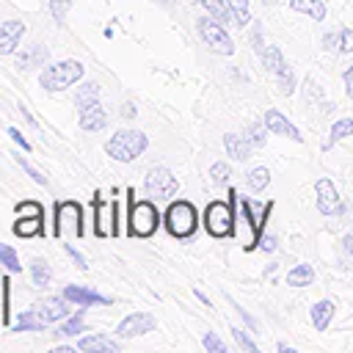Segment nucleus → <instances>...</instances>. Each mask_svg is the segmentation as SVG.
Instances as JSON below:
<instances>
[{"instance_id": "40", "label": "nucleus", "mask_w": 353, "mask_h": 353, "mask_svg": "<svg viewBox=\"0 0 353 353\" xmlns=\"http://www.w3.org/2000/svg\"><path fill=\"white\" fill-rule=\"evenodd\" d=\"M14 212H17V215H41V218H44V207H41L39 201H19V204L14 207Z\"/></svg>"}, {"instance_id": "28", "label": "nucleus", "mask_w": 353, "mask_h": 353, "mask_svg": "<svg viewBox=\"0 0 353 353\" xmlns=\"http://www.w3.org/2000/svg\"><path fill=\"white\" fill-rule=\"evenodd\" d=\"M44 61H47V47H44V44H33L30 52H22V55H19V66H22V69L44 66Z\"/></svg>"}, {"instance_id": "6", "label": "nucleus", "mask_w": 353, "mask_h": 353, "mask_svg": "<svg viewBox=\"0 0 353 353\" xmlns=\"http://www.w3.org/2000/svg\"><path fill=\"white\" fill-rule=\"evenodd\" d=\"M83 237L85 226H83V207L77 201H63L55 207V237Z\"/></svg>"}, {"instance_id": "3", "label": "nucleus", "mask_w": 353, "mask_h": 353, "mask_svg": "<svg viewBox=\"0 0 353 353\" xmlns=\"http://www.w3.org/2000/svg\"><path fill=\"white\" fill-rule=\"evenodd\" d=\"M80 77H83V63L74 61V58H66V61H52V63H47V66L41 69V74H39V83H41V88H47V91H63V88H69L72 83H77Z\"/></svg>"}, {"instance_id": "44", "label": "nucleus", "mask_w": 353, "mask_h": 353, "mask_svg": "<svg viewBox=\"0 0 353 353\" xmlns=\"http://www.w3.org/2000/svg\"><path fill=\"white\" fill-rule=\"evenodd\" d=\"M279 85H281V91H284V94H292V91H295V77H292V69H290V72H284V74L279 77Z\"/></svg>"}, {"instance_id": "55", "label": "nucleus", "mask_w": 353, "mask_h": 353, "mask_svg": "<svg viewBox=\"0 0 353 353\" xmlns=\"http://www.w3.org/2000/svg\"><path fill=\"white\" fill-rule=\"evenodd\" d=\"M160 3H171V0H160Z\"/></svg>"}, {"instance_id": "11", "label": "nucleus", "mask_w": 353, "mask_h": 353, "mask_svg": "<svg viewBox=\"0 0 353 353\" xmlns=\"http://www.w3.org/2000/svg\"><path fill=\"white\" fill-rule=\"evenodd\" d=\"M33 309H36V314H39V320H41L44 325H50V323H61V320L69 317V301H66L63 295L44 298V301L36 303Z\"/></svg>"}, {"instance_id": "36", "label": "nucleus", "mask_w": 353, "mask_h": 353, "mask_svg": "<svg viewBox=\"0 0 353 353\" xmlns=\"http://www.w3.org/2000/svg\"><path fill=\"white\" fill-rule=\"evenodd\" d=\"M201 345H204V350H210V353H226V345H223V339H221L215 331H207L204 339H201Z\"/></svg>"}, {"instance_id": "52", "label": "nucleus", "mask_w": 353, "mask_h": 353, "mask_svg": "<svg viewBox=\"0 0 353 353\" xmlns=\"http://www.w3.org/2000/svg\"><path fill=\"white\" fill-rule=\"evenodd\" d=\"M342 245H345V251H347V256H353V237L347 234L345 240H342Z\"/></svg>"}, {"instance_id": "14", "label": "nucleus", "mask_w": 353, "mask_h": 353, "mask_svg": "<svg viewBox=\"0 0 353 353\" xmlns=\"http://www.w3.org/2000/svg\"><path fill=\"white\" fill-rule=\"evenodd\" d=\"M22 36H25V25H22L19 19L0 22V55H11V52H17Z\"/></svg>"}, {"instance_id": "53", "label": "nucleus", "mask_w": 353, "mask_h": 353, "mask_svg": "<svg viewBox=\"0 0 353 353\" xmlns=\"http://www.w3.org/2000/svg\"><path fill=\"white\" fill-rule=\"evenodd\" d=\"M196 298H199V301H201V303H204V306H210V298H207V295H204V292H201V290H196Z\"/></svg>"}, {"instance_id": "54", "label": "nucleus", "mask_w": 353, "mask_h": 353, "mask_svg": "<svg viewBox=\"0 0 353 353\" xmlns=\"http://www.w3.org/2000/svg\"><path fill=\"white\" fill-rule=\"evenodd\" d=\"M279 350H281V353H292V347H290V345H284V342H279Z\"/></svg>"}, {"instance_id": "18", "label": "nucleus", "mask_w": 353, "mask_h": 353, "mask_svg": "<svg viewBox=\"0 0 353 353\" xmlns=\"http://www.w3.org/2000/svg\"><path fill=\"white\" fill-rule=\"evenodd\" d=\"M77 347H80V350H85V353H119V350H121V345H119L116 339H110V336H102V334L80 336Z\"/></svg>"}, {"instance_id": "17", "label": "nucleus", "mask_w": 353, "mask_h": 353, "mask_svg": "<svg viewBox=\"0 0 353 353\" xmlns=\"http://www.w3.org/2000/svg\"><path fill=\"white\" fill-rule=\"evenodd\" d=\"M314 190H317V210H320L323 215H331V212L339 207V193H336L334 182H331V179H317Z\"/></svg>"}, {"instance_id": "15", "label": "nucleus", "mask_w": 353, "mask_h": 353, "mask_svg": "<svg viewBox=\"0 0 353 353\" xmlns=\"http://www.w3.org/2000/svg\"><path fill=\"white\" fill-rule=\"evenodd\" d=\"M80 127L85 132H99V130L108 127V110L99 105V99L85 105V108H80Z\"/></svg>"}, {"instance_id": "25", "label": "nucleus", "mask_w": 353, "mask_h": 353, "mask_svg": "<svg viewBox=\"0 0 353 353\" xmlns=\"http://www.w3.org/2000/svg\"><path fill=\"white\" fill-rule=\"evenodd\" d=\"M290 8L301 11V14H309L312 19H323L325 17V3L323 0H290Z\"/></svg>"}, {"instance_id": "21", "label": "nucleus", "mask_w": 353, "mask_h": 353, "mask_svg": "<svg viewBox=\"0 0 353 353\" xmlns=\"http://www.w3.org/2000/svg\"><path fill=\"white\" fill-rule=\"evenodd\" d=\"M14 234L17 237H39V234H44V218L41 215H19V221L14 223Z\"/></svg>"}, {"instance_id": "46", "label": "nucleus", "mask_w": 353, "mask_h": 353, "mask_svg": "<svg viewBox=\"0 0 353 353\" xmlns=\"http://www.w3.org/2000/svg\"><path fill=\"white\" fill-rule=\"evenodd\" d=\"M323 47H325V50H336V47H339V36H336V33H325V36H323Z\"/></svg>"}, {"instance_id": "50", "label": "nucleus", "mask_w": 353, "mask_h": 353, "mask_svg": "<svg viewBox=\"0 0 353 353\" xmlns=\"http://www.w3.org/2000/svg\"><path fill=\"white\" fill-rule=\"evenodd\" d=\"M234 309H237V312H240V314H243V320H245V323H248V325H251V328H256V323H254V317H251V314H248V312H245V309H243V306H237V303H234Z\"/></svg>"}, {"instance_id": "48", "label": "nucleus", "mask_w": 353, "mask_h": 353, "mask_svg": "<svg viewBox=\"0 0 353 353\" xmlns=\"http://www.w3.org/2000/svg\"><path fill=\"white\" fill-rule=\"evenodd\" d=\"M345 91H347V97H353V66L345 72Z\"/></svg>"}, {"instance_id": "39", "label": "nucleus", "mask_w": 353, "mask_h": 353, "mask_svg": "<svg viewBox=\"0 0 353 353\" xmlns=\"http://www.w3.org/2000/svg\"><path fill=\"white\" fill-rule=\"evenodd\" d=\"M69 8H72V0H50V14H52L55 22H63Z\"/></svg>"}, {"instance_id": "5", "label": "nucleus", "mask_w": 353, "mask_h": 353, "mask_svg": "<svg viewBox=\"0 0 353 353\" xmlns=\"http://www.w3.org/2000/svg\"><path fill=\"white\" fill-rule=\"evenodd\" d=\"M199 33H201L204 44L212 52H221V55H232L234 52V41L226 33V25H221L215 17H199Z\"/></svg>"}, {"instance_id": "1", "label": "nucleus", "mask_w": 353, "mask_h": 353, "mask_svg": "<svg viewBox=\"0 0 353 353\" xmlns=\"http://www.w3.org/2000/svg\"><path fill=\"white\" fill-rule=\"evenodd\" d=\"M127 199H130V210H127V234L130 237H152L160 226V212L154 207V201H132L135 193L132 188L127 190Z\"/></svg>"}, {"instance_id": "8", "label": "nucleus", "mask_w": 353, "mask_h": 353, "mask_svg": "<svg viewBox=\"0 0 353 353\" xmlns=\"http://www.w3.org/2000/svg\"><path fill=\"white\" fill-rule=\"evenodd\" d=\"M176 190H179V182H176V176L168 168H163V165L149 168V174H146V193L152 199H171Z\"/></svg>"}, {"instance_id": "20", "label": "nucleus", "mask_w": 353, "mask_h": 353, "mask_svg": "<svg viewBox=\"0 0 353 353\" xmlns=\"http://www.w3.org/2000/svg\"><path fill=\"white\" fill-rule=\"evenodd\" d=\"M223 146H226V154L232 160H248L251 157V143L237 132H226L223 135Z\"/></svg>"}, {"instance_id": "30", "label": "nucleus", "mask_w": 353, "mask_h": 353, "mask_svg": "<svg viewBox=\"0 0 353 353\" xmlns=\"http://www.w3.org/2000/svg\"><path fill=\"white\" fill-rule=\"evenodd\" d=\"M80 331H85V323H83V317H80V314H74V317L61 320V325H58L52 334H55V336H77Z\"/></svg>"}, {"instance_id": "31", "label": "nucleus", "mask_w": 353, "mask_h": 353, "mask_svg": "<svg viewBox=\"0 0 353 353\" xmlns=\"http://www.w3.org/2000/svg\"><path fill=\"white\" fill-rule=\"evenodd\" d=\"M350 132H353V119H339V121H334V124H331V135H328L325 146H334L336 141L347 138Z\"/></svg>"}, {"instance_id": "42", "label": "nucleus", "mask_w": 353, "mask_h": 353, "mask_svg": "<svg viewBox=\"0 0 353 353\" xmlns=\"http://www.w3.org/2000/svg\"><path fill=\"white\" fill-rule=\"evenodd\" d=\"M63 248H66V254H69V256L74 259V265H77L80 270H85V268H88V262H85V256H83V254H80V251H77L74 245H69V243H63Z\"/></svg>"}, {"instance_id": "22", "label": "nucleus", "mask_w": 353, "mask_h": 353, "mask_svg": "<svg viewBox=\"0 0 353 353\" xmlns=\"http://www.w3.org/2000/svg\"><path fill=\"white\" fill-rule=\"evenodd\" d=\"M28 268H30V276H33V284L36 287H50V281H52V268H50V262H44L41 256H33L30 262H28Z\"/></svg>"}, {"instance_id": "2", "label": "nucleus", "mask_w": 353, "mask_h": 353, "mask_svg": "<svg viewBox=\"0 0 353 353\" xmlns=\"http://www.w3.org/2000/svg\"><path fill=\"white\" fill-rule=\"evenodd\" d=\"M146 135L141 130H119L110 135V141L105 143V152L116 160V163H132L143 154L146 149Z\"/></svg>"}, {"instance_id": "12", "label": "nucleus", "mask_w": 353, "mask_h": 353, "mask_svg": "<svg viewBox=\"0 0 353 353\" xmlns=\"http://www.w3.org/2000/svg\"><path fill=\"white\" fill-rule=\"evenodd\" d=\"M116 201H102L97 199L94 201V221H97V237H110V234H119L116 229Z\"/></svg>"}, {"instance_id": "19", "label": "nucleus", "mask_w": 353, "mask_h": 353, "mask_svg": "<svg viewBox=\"0 0 353 353\" xmlns=\"http://www.w3.org/2000/svg\"><path fill=\"white\" fill-rule=\"evenodd\" d=\"M259 55H262V66H265L273 77H281L284 72H290V66H287V61H284V55H281V50H279V47H273V44H270V47H265Z\"/></svg>"}, {"instance_id": "32", "label": "nucleus", "mask_w": 353, "mask_h": 353, "mask_svg": "<svg viewBox=\"0 0 353 353\" xmlns=\"http://www.w3.org/2000/svg\"><path fill=\"white\" fill-rule=\"evenodd\" d=\"M229 8H232V17H234V25H237V28H245V25L251 22L248 0H229Z\"/></svg>"}, {"instance_id": "41", "label": "nucleus", "mask_w": 353, "mask_h": 353, "mask_svg": "<svg viewBox=\"0 0 353 353\" xmlns=\"http://www.w3.org/2000/svg\"><path fill=\"white\" fill-rule=\"evenodd\" d=\"M232 336L237 339V345H240V347H245V350H251V353L256 350V342H254L243 328H232Z\"/></svg>"}, {"instance_id": "10", "label": "nucleus", "mask_w": 353, "mask_h": 353, "mask_svg": "<svg viewBox=\"0 0 353 353\" xmlns=\"http://www.w3.org/2000/svg\"><path fill=\"white\" fill-rule=\"evenodd\" d=\"M232 204L237 207V212H240V237H243V243L251 248V245H256L259 243V223L251 218V204L245 201V199H240L234 190H232Z\"/></svg>"}, {"instance_id": "13", "label": "nucleus", "mask_w": 353, "mask_h": 353, "mask_svg": "<svg viewBox=\"0 0 353 353\" xmlns=\"http://www.w3.org/2000/svg\"><path fill=\"white\" fill-rule=\"evenodd\" d=\"M63 298L69 303H77V306H108L110 303V298H105V295H99V292H94L88 287H80V284L63 287Z\"/></svg>"}, {"instance_id": "16", "label": "nucleus", "mask_w": 353, "mask_h": 353, "mask_svg": "<svg viewBox=\"0 0 353 353\" xmlns=\"http://www.w3.org/2000/svg\"><path fill=\"white\" fill-rule=\"evenodd\" d=\"M265 127H268V132H276V135H287V138H292V141H303V135L298 132V127L292 124V121H287L279 110H265Z\"/></svg>"}, {"instance_id": "33", "label": "nucleus", "mask_w": 353, "mask_h": 353, "mask_svg": "<svg viewBox=\"0 0 353 353\" xmlns=\"http://www.w3.org/2000/svg\"><path fill=\"white\" fill-rule=\"evenodd\" d=\"M99 99V83H85L77 94H74V105L77 108H85V105H91V102H97Z\"/></svg>"}, {"instance_id": "43", "label": "nucleus", "mask_w": 353, "mask_h": 353, "mask_svg": "<svg viewBox=\"0 0 353 353\" xmlns=\"http://www.w3.org/2000/svg\"><path fill=\"white\" fill-rule=\"evenodd\" d=\"M339 50H342V52H353V30H350V28H345V30L339 33Z\"/></svg>"}, {"instance_id": "49", "label": "nucleus", "mask_w": 353, "mask_h": 353, "mask_svg": "<svg viewBox=\"0 0 353 353\" xmlns=\"http://www.w3.org/2000/svg\"><path fill=\"white\" fill-rule=\"evenodd\" d=\"M135 113H138V110H135V105H130V102H124V105H121V116H124V119H135Z\"/></svg>"}, {"instance_id": "29", "label": "nucleus", "mask_w": 353, "mask_h": 353, "mask_svg": "<svg viewBox=\"0 0 353 353\" xmlns=\"http://www.w3.org/2000/svg\"><path fill=\"white\" fill-rule=\"evenodd\" d=\"M265 121H254V124H248L245 130H243V138L251 143V149H262L265 146Z\"/></svg>"}, {"instance_id": "26", "label": "nucleus", "mask_w": 353, "mask_h": 353, "mask_svg": "<svg viewBox=\"0 0 353 353\" xmlns=\"http://www.w3.org/2000/svg\"><path fill=\"white\" fill-rule=\"evenodd\" d=\"M312 281H314L312 265H295V268L287 273V284H290V287H309Z\"/></svg>"}, {"instance_id": "4", "label": "nucleus", "mask_w": 353, "mask_h": 353, "mask_svg": "<svg viewBox=\"0 0 353 353\" xmlns=\"http://www.w3.org/2000/svg\"><path fill=\"white\" fill-rule=\"evenodd\" d=\"M199 226V215H196V207L190 201H171L168 210H165V229L174 234V237H190Z\"/></svg>"}, {"instance_id": "34", "label": "nucleus", "mask_w": 353, "mask_h": 353, "mask_svg": "<svg viewBox=\"0 0 353 353\" xmlns=\"http://www.w3.org/2000/svg\"><path fill=\"white\" fill-rule=\"evenodd\" d=\"M0 265H6L8 273H19V270H22L17 251H14L11 245H3V243H0Z\"/></svg>"}, {"instance_id": "23", "label": "nucleus", "mask_w": 353, "mask_h": 353, "mask_svg": "<svg viewBox=\"0 0 353 353\" xmlns=\"http://www.w3.org/2000/svg\"><path fill=\"white\" fill-rule=\"evenodd\" d=\"M331 317H334V301L325 298V301H317L312 306V323H314L317 331H325L328 323H331Z\"/></svg>"}, {"instance_id": "35", "label": "nucleus", "mask_w": 353, "mask_h": 353, "mask_svg": "<svg viewBox=\"0 0 353 353\" xmlns=\"http://www.w3.org/2000/svg\"><path fill=\"white\" fill-rule=\"evenodd\" d=\"M270 185V171L265 168V165H259V168H254L251 174H248V188L251 190H265Z\"/></svg>"}, {"instance_id": "38", "label": "nucleus", "mask_w": 353, "mask_h": 353, "mask_svg": "<svg viewBox=\"0 0 353 353\" xmlns=\"http://www.w3.org/2000/svg\"><path fill=\"white\" fill-rule=\"evenodd\" d=\"M210 176H212L215 185L229 182V179H232V165H229V163H215V165L210 168Z\"/></svg>"}, {"instance_id": "45", "label": "nucleus", "mask_w": 353, "mask_h": 353, "mask_svg": "<svg viewBox=\"0 0 353 353\" xmlns=\"http://www.w3.org/2000/svg\"><path fill=\"white\" fill-rule=\"evenodd\" d=\"M6 132H8V135H11V138H14V141H17V143H19V146H22V149H25V152H30V143H28V141H25V135H22V132H19V130H17V127H8V130H6Z\"/></svg>"}, {"instance_id": "24", "label": "nucleus", "mask_w": 353, "mask_h": 353, "mask_svg": "<svg viewBox=\"0 0 353 353\" xmlns=\"http://www.w3.org/2000/svg\"><path fill=\"white\" fill-rule=\"evenodd\" d=\"M201 6L207 8L210 17H215L221 25H234V17H232V8H229V0H201Z\"/></svg>"}, {"instance_id": "47", "label": "nucleus", "mask_w": 353, "mask_h": 353, "mask_svg": "<svg viewBox=\"0 0 353 353\" xmlns=\"http://www.w3.org/2000/svg\"><path fill=\"white\" fill-rule=\"evenodd\" d=\"M276 245H279V243H276L273 234H265V237L259 240V248H262V251H276Z\"/></svg>"}, {"instance_id": "37", "label": "nucleus", "mask_w": 353, "mask_h": 353, "mask_svg": "<svg viewBox=\"0 0 353 353\" xmlns=\"http://www.w3.org/2000/svg\"><path fill=\"white\" fill-rule=\"evenodd\" d=\"M14 160L22 165V171H28V176H33V182H36V185H44V188H47V176H44L39 168H33V165H30V163H28L22 154H14Z\"/></svg>"}, {"instance_id": "27", "label": "nucleus", "mask_w": 353, "mask_h": 353, "mask_svg": "<svg viewBox=\"0 0 353 353\" xmlns=\"http://www.w3.org/2000/svg\"><path fill=\"white\" fill-rule=\"evenodd\" d=\"M41 328H47V325L39 320L36 309H28V312H22V314L17 317V323L11 325V331H41Z\"/></svg>"}, {"instance_id": "51", "label": "nucleus", "mask_w": 353, "mask_h": 353, "mask_svg": "<svg viewBox=\"0 0 353 353\" xmlns=\"http://www.w3.org/2000/svg\"><path fill=\"white\" fill-rule=\"evenodd\" d=\"M19 113H22V116H25V121H28V124H30V127H36V119H33V116H30V110H28V108H19Z\"/></svg>"}, {"instance_id": "9", "label": "nucleus", "mask_w": 353, "mask_h": 353, "mask_svg": "<svg viewBox=\"0 0 353 353\" xmlns=\"http://www.w3.org/2000/svg\"><path fill=\"white\" fill-rule=\"evenodd\" d=\"M154 328H157L154 314H149V312H132V314H127V317L116 325V334H119L121 339H132V336H143V334H149V331H154Z\"/></svg>"}, {"instance_id": "7", "label": "nucleus", "mask_w": 353, "mask_h": 353, "mask_svg": "<svg viewBox=\"0 0 353 353\" xmlns=\"http://www.w3.org/2000/svg\"><path fill=\"white\" fill-rule=\"evenodd\" d=\"M204 226L212 237H226L232 234L234 226V215H232V204L229 201H212L204 210Z\"/></svg>"}]
</instances>
